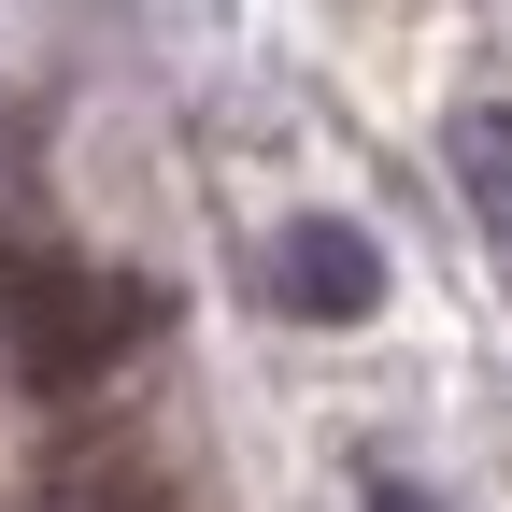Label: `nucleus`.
<instances>
[{
	"label": "nucleus",
	"mask_w": 512,
	"mask_h": 512,
	"mask_svg": "<svg viewBox=\"0 0 512 512\" xmlns=\"http://www.w3.org/2000/svg\"><path fill=\"white\" fill-rule=\"evenodd\" d=\"M128 342H157V285H114V271H15V370L29 384H86Z\"/></svg>",
	"instance_id": "1"
},
{
	"label": "nucleus",
	"mask_w": 512,
	"mask_h": 512,
	"mask_svg": "<svg viewBox=\"0 0 512 512\" xmlns=\"http://www.w3.org/2000/svg\"><path fill=\"white\" fill-rule=\"evenodd\" d=\"M271 299L313 313V328H356V313L384 299V242L356 214H285L271 228Z\"/></svg>",
	"instance_id": "2"
},
{
	"label": "nucleus",
	"mask_w": 512,
	"mask_h": 512,
	"mask_svg": "<svg viewBox=\"0 0 512 512\" xmlns=\"http://www.w3.org/2000/svg\"><path fill=\"white\" fill-rule=\"evenodd\" d=\"M456 185H470L484 228H512V100H470L456 114Z\"/></svg>",
	"instance_id": "3"
}]
</instances>
